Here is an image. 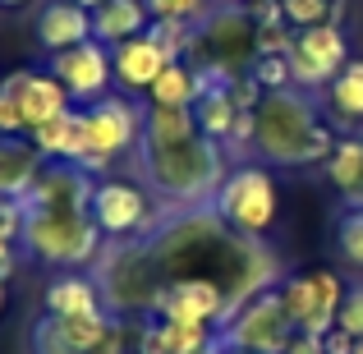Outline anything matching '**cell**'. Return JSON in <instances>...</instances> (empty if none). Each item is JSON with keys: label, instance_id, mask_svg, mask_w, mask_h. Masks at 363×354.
<instances>
[{"label": "cell", "instance_id": "cell-1", "mask_svg": "<svg viewBox=\"0 0 363 354\" xmlns=\"http://www.w3.org/2000/svg\"><path fill=\"white\" fill-rule=\"evenodd\" d=\"M97 175H88L74 161H46L37 184L28 189L23 203V248L46 267L60 272H83L106 253V235L97 231L88 212V198Z\"/></svg>", "mask_w": 363, "mask_h": 354}, {"label": "cell", "instance_id": "cell-2", "mask_svg": "<svg viewBox=\"0 0 363 354\" xmlns=\"http://www.w3.org/2000/svg\"><path fill=\"white\" fill-rule=\"evenodd\" d=\"M138 161L147 189L170 216L179 212H212L216 194H221L225 175V148L203 133H189L179 143H138Z\"/></svg>", "mask_w": 363, "mask_h": 354}, {"label": "cell", "instance_id": "cell-3", "mask_svg": "<svg viewBox=\"0 0 363 354\" xmlns=\"http://www.w3.org/2000/svg\"><path fill=\"white\" fill-rule=\"evenodd\" d=\"M253 161L262 166H327L331 148V129L322 124V106L308 92H267L253 111Z\"/></svg>", "mask_w": 363, "mask_h": 354}, {"label": "cell", "instance_id": "cell-4", "mask_svg": "<svg viewBox=\"0 0 363 354\" xmlns=\"http://www.w3.org/2000/svg\"><path fill=\"white\" fill-rule=\"evenodd\" d=\"M79 116H83V157H79V166L101 179V170H106L111 161H120L124 152H138L147 101L129 97V92H106V97L92 101V106H79Z\"/></svg>", "mask_w": 363, "mask_h": 354}, {"label": "cell", "instance_id": "cell-5", "mask_svg": "<svg viewBox=\"0 0 363 354\" xmlns=\"http://www.w3.org/2000/svg\"><path fill=\"white\" fill-rule=\"evenodd\" d=\"M212 212L221 216L235 235L262 239L276 226V212H281V194H276L272 170H267L262 161H240V166H230Z\"/></svg>", "mask_w": 363, "mask_h": 354}, {"label": "cell", "instance_id": "cell-6", "mask_svg": "<svg viewBox=\"0 0 363 354\" xmlns=\"http://www.w3.org/2000/svg\"><path fill=\"white\" fill-rule=\"evenodd\" d=\"M253 37H257V23L244 5H212V14L198 23V42H194L189 65L225 74V79H240V74H248V65L257 60Z\"/></svg>", "mask_w": 363, "mask_h": 354}, {"label": "cell", "instance_id": "cell-7", "mask_svg": "<svg viewBox=\"0 0 363 354\" xmlns=\"http://www.w3.org/2000/svg\"><path fill=\"white\" fill-rule=\"evenodd\" d=\"M88 212L97 221V231L106 239H138V235H157L161 231V212L152 189H143L138 179H120V175H101L92 184Z\"/></svg>", "mask_w": 363, "mask_h": 354}, {"label": "cell", "instance_id": "cell-8", "mask_svg": "<svg viewBox=\"0 0 363 354\" xmlns=\"http://www.w3.org/2000/svg\"><path fill=\"white\" fill-rule=\"evenodd\" d=\"M281 304L290 313L294 331H308V336H327L336 327L340 299H345V276L331 272V267H313V272H294L281 276Z\"/></svg>", "mask_w": 363, "mask_h": 354}, {"label": "cell", "instance_id": "cell-9", "mask_svg": "<svg viewBox=\"0 0 363 354\" xmlns=\"http://www.w3.org/2000/svg\"><path fill=\"white\" fill-rule=\"evenodd\" d=\"M225 336L230 350H244V354H285L294 336V322L281 304V290H262L253 299H244L230 318L216 327Z\"/></svg>", "mask_w": 363, "mask_h": 354}, {"label": "cell", "instance_id": "cell-10", "mask_svg": "<svg viewBox=\"0 0 363 354\" xmlns=\"http://www.w3.org/2000/svg\"><path fill=\"white\" fill-rule=\"evenodd\" d=\"M285 65H290L294 88L318 92L336 79L350 65V37L340 23H313V28H294V42L285 51Z\"/></svg>", "mask_w": 363, "mask_h": 354}, {"label": "cell", "instance_id": "cell-11", "mask_svg": "<svg viewBox=\"0 0 363 354\" xmlns=\"http://www.w3.org/2000/svg\"><path fill=\"white\" fill-rule=\"evenodd\" d=\"M46 70L65 83V92L74 97V106H92L111 92L116 83V65H111V46L106 42H83V46H69V51H55L46 55Z\"/></svg>", "mask_w": 363, "mask_h": 354}, {"label": "cell", "instance_id": "cell-12", "mask_svg": "<svg viewBox=\"0 0 363 354\" xmlns=\"http://www.w3.org/2000/svg\"><path fill=\"white\" fill-rule=\"evenodd\" d=\"M152 318H170V322H198V327H221L230 318V299L216 281L207 276H179V281H166L161 290V304Z\"/></svg>", "mask_w": 363, "mask_h": 354}, {"label": "cell", "instance_id": "cell-13", "mask_svg": "<svg viewBox=\"0 0 363 354\" xmlns=\"http://www.w3.org/2000/svg\"><path fill=\"white\" fill-rule=\"evenodd\" d=\"M111 65H116V92H129V97H147V88L170 70V51L157 42L152 33L129 37V42L111 46Z\"/></svg>", "mask_w": 363, "mask_h": 354}, {"label": "cell", "instance_id": "cell-14", "mask_svg": "<svg viewBox=\"0 0 363 354\" xmlns=\"http://www.w3.org/2000/svg\"><path fill=\"white\" fill-rule=\"evenodd\" d=\"M9 79H14V88H18V106H23L28 133L42 129L46 120L65 116V111H74V97L65 92V83L55 79L51 70H18V74H9Z\"/></svg>", "mask_w": 363, "mask_h": 354}, {"label": "cell", "instance_id": "cell-15", "mask_svg": "<svg viewBox=\"0 0 363 354\" xmlns=\"http://www.w3.org/2000/svg\"><path fill=\"white\" fill-rule=\"evenodd\" d=\"M37 46L46 55L55 51H69V46H83L92 42V9L74 5V0H46L37 9Z\"/></svg>", "mask_w": 363, "mask_h": 354}, {"label": "cell", "instance_id": "cell-16", "mask_svg": "<svg viewBox=\"0 0 363 354\" xmlns=\"http://www.w3.org/2000/svg\"><path fill=\"white\" fill-rule=\"evenodd\" d=\"M42 152L28 143V133H0V198H23L42 175Z\"/></svg>", "mask_w": 363, "mask_h": 354}, {"label": "cell", "instance_id": "cell-17", "mask_svg": "<svg viewBox=\"0 0 363 354\" xmlns=\"http://www.w3.org/2000/svg\"><path fill=\"white\" fill-rule=\"evenodd\" d=\"M46 313L55 318H92V313H106V294L92 276L83 272H60L46 285Z\"/></svg>", "mask_w": 363, "mask_h": 354}, {"label": "cell", "instance_id": "cell-18", "mask_svg": "<svg viewBox=\"0 0 363 354\" xmlns=\"http://www.w3.org/2000/svg\"><path fill=\"white\" fill-rule=\"evenodd\" d=\"M152 23L157 18H152L147 0H106L101 9H92V37L106 46H120L129 37L152 33Z\"/></svg>", "mask_w": 363, "mask_h": 354}, {"label": "cell", "instance_id": "cell-19", "mask_svg": "<svg viewBox=\"0 0 363 354\" xmlns=\"http://www.w3.org/2000/svg\"><path fill=\"white\" fill-rule=\"evenodd\" d=\"M322 170H327L331 189L345 198V207H363V138L359 133H340Z\"/></svg>", "mask_w": 363, "mask_h": 354}, {"label": "cell", "instance_id": "cell-20", "mask_svg": "<svg viewBox=\"0 0 363 354\" xmlns=\"http://www.w3.org/2000/svg\"><path fill=\"white\" fill-rule=\"evenodd\" d=\"M28 143L42 152V161H74V166H79V157H83V116H79V106L55 116V120H46L42 129H33Z\"/></svg>", "mask_w": 363, "mask_h": 354}, {"label": "cell", "instance_id": "cell-21", "mask_svg": "<svg viewBox=\"0 0 363 354\" xmlns=\"http://www.w3.org/2000/svg\"><path fill=\"white\" fill-rule=\"evenodd\" d=\"M203 97V79L189 60H175L157 83L147 88V106H166V111H194V101Z\"/></svg>", "mask_w": 363, "mask_h": 354}, {"label": "cell", "instance_id": "cell-22", "mask_svg": "<svg viewBox=\"0 0 363 354\" xmlns=\"http://www.w3.org/2000/svg\"><path fill=\"white\" fill-rule=\"evenodd\" d=\"M322 101L340 124H359L363 120V60H350L336 79L322 88Z\"/></svg>", "mask_w": 363, "mask_h": 354}, {"label": "cell", "instance_id": "cell-23", "mask_svg": "<svg viewBox=\"0 0 363 354\" xmlns=\"http://www.w3.org/2000/svg\"><path fill=\"white\" fill-rule=\"evenodd\" d=\"M194 120H198V133H203V138H212V143H221V148H225L235 120H240V106L230 101V92H225V88H212V92H203V97L194 101Z\"/></svg>", "mask_w": 363, "mask_h": 354}, {"label": "cell", "instance_id": "cell-24", "mask_svg": "<svg viewBox=\"0 0 363 354\" xmlns=\"http://www.w3.org/2000/svg\"><path fill=\"white\" fill-rule=\"evenodd\" d=\"M336 248L354 272H363V207H345L336 226Z\"/></svg>", "mask_w": 363, "mask_h": 354}, {"label": "cell", "instance_id": "cell-25", "mask_svg": "<svg viewBox=\"0 0 363 354\" xmlns=\"http://www.w3.org/2000/svg\"><path fill=\"white\" fill-rule=\"evenodd\" d=\"M157 23H203L212 14V0H147Z\"/></svg>", "mask_w": 363, "mask_h": 354}, {"label": "cell", "instance_id": "cell-26", "mask_svg": "<svg viewBox=\"0 0 363 354\" xmlns=\"http://www.w3.org/2000/svg\"><path fill=\"white\" fill-rule=\"evenodd\" d=\"M285 9V23L290 28H313V23H327L336 14V0H281Z\"/></svg>", "mask_w": 363, "mask_h": 354}, {"label": "cell", "instance_id": "cell-27", "mask_svg": "<svg viewBox=\"0 0 363 354\" xmlns=\"http://www.w3.org/2000/svg\"><path fill=\"white\" fill-rule=\"evenodd\" d=\"M248 74L257 79V88H262V92L294 88V79H290V65H285V55H257V60L248 65Z\"/></svg>", "mask_w": 363, "mask_h": 354}, {"label": "cell", "instance_id": "cell-28", "mask_svg": "<svg viewBox=\"0 0 363 354\" xmlns=\"http://www.w3.org/2000/svg\"><path fill=\"white\" fill-rule=\"evenodd\" d=\"M161 331H166V350L170 354H189L194 345H203L216 327H198V322H170V318H161Z\"/></svg>", "mask_w": 363, "mask_h": 354}, {"label": "cell", "instance_id": "cell-29", "mask_svg": "<svg viewBox=\"0 0 363 354\" xmlns=\"http://www.w3.org/2000/svg\"><path fill=\"white\" fill-rule=\"evenodd\" d=\"M33 354H79V350L69 345V336L60 331V322L46 313V318L33 322Z\"/></svg>", "mask_w": 363, "mask_h": 354}, {"label": "cell", "instance_id": "cell-30", "mask_svg": "<svg viewBox=\"0 0 363 354\" xmlns=\"http://www.w3.org/2000/svg\"><path fill=\"white\" fill-rule=\"evenodd\" d=\"M336 327L350 331L354 341H363V281H350V285H345V299H340Z\"/></svg>", "mask_w": 363, "mask_h": 354}, {"label": "cell", "instance_id": "cell-31", "mask_svg": "<svg viewBox=\"0 0 363 354\" xmlns=\"http://www.w3.org/2000/svg\"><path fill=\"white\" fill-rule=\"evenodd\" d=\"M0 133H28L23 124V106H18V88L14 79L0 83Z\"/></svg>", "mask_w": 363, "mask_h": 354}, {"label": "cell", "instance_id": "cell-32", "mask_svg": "<svg viewBox=\"0 0 363 354\" xmlns=\"http://www.w3.org/2000/svg\"><path fill=\"white\" fill-rule=\"evenodd\" d=\"M290 42H294V28L290 23H272V28L257 23V37H253L257 55H285V51H290Z\"/></svg>", "mask_w": 363, "mask_h": 354}, {"label": "cell", "instance_id": "cell-33", "mask_svg": "<svg viewBox=\"0 0 363 354\" xmlns=\"http://www.w3.org/2000/svg\"><path fill=\"white\" fill-rule=\"evenodd\" d=\"M248 14H253V23L272 28V23H285V9L281 0H257V5H248Z\"/></svg>", "mask_w": 363, "mask_h": 354}, {"label": "cell", "instance_id": "cell-34", "mask_svg": "<svg viewBox=\"0 0 363 354\" xmlns=\"http://www.w3.org/2000/svg\"><path fill=\"white\" fill-rule=\"evenodd\" d=\"M322 354H354V336L340 327H331L327 336H322Z\"/></svg>", "mask_w": 363, "mask_h": 354}, {"label": "cell", "instance_id": "cell-35", "mask_svg": "<svg viewBox=\"0 0 363 354\" xmlns=\"http://www.w3.org/2000/svg\"><path fill=\"white\" fill-rule=\"evenodd\" d=\"M285 354H322V336H308V331H294Z\"/></svg>", "mask_w": 363, "mask_h": 354}, {"label": "cell", "instance_id": "cell-36", "mask_svg": "<svg viewBox=\"0 0 363 354\" xmlns=\"http://www.w3.org/2000/svg\"><path fill=\"white\" fill-rule=\"evenodd\" d=\"M92 354H129V350H124V318H116V331H111Z\"/></svg>", "mask_w": 363, "mask_h": 354}, {"label": "cell", "instance_id": "cell-37", "mask_svg": "<svg viewBox=\"0 0 363 354\" xmlns=\"http://www.w3.org/2000/svg\"><path fill=\"white\" fill-rule=\"evenodd\" d=\"M189 354H230V345H225V336H221V331H212V336H207L203 345H194Z\"/></svg>", "mask_w": 363, "mask_h": 354}, {"label": "cell", "instance_id": "cell-38", "mask_svg": "<svg viewBox=\"0 0 363 354\" xmlns=\"http://www.w3.org/2000/svg\"><path fill=\"white\" fill-rule=\"evenodd\" d=\"M74 5H83V9H101L106 0H74Z\"/></svg>", "mask_w": 363, "mask_h": 354}, {"label": "cell", "instance_id": "cell-39", "mask_svg": "<svg viewBox=\"0 0 363 354\" xmlns=\"http://www.w3.org/2000/svg\"><path fill=\"white\" fill-rule=\"evenodd\" d=\"M18 5H28V0H0V9H18Z\"/></svg>", "mask_w": 363, "mask_h": 354}, {"label": "cell", "instance_id": "cell-40", "mask_svg": "<svg viewBox=\"0 0 363 354\" xmlns=\"http://www.w3.org/2000/svg\"><path fill=\"white\" fill-rule=\"evenodd\" d=\"M5 299H9V294H5V276H0V309H5Z\"/></svg>", "mask_w": 363, "mask_h": 354}, {"label": "cell", "instance_id": "cell-41", "mask_svg": "<svg viewBox=\"0 0 363 354\" xmlns=\"http://www.w3.org/2000/svg\"><path fill=\"white\" fill-rule=\"evenodd\" d=\"M354 354H363V341H354Z\"/></svg>", "mask_w": 363, "mask_h": 354}, {"label": "cell", "instance_id": "cell-42", "mask_svg": "<svg viewBox=\"0 0 363 354\" xmlns=\"http://www.w3.org/2000/svg\"><path fill=\"white\" fill-rule=\"evenodd\" d=\"M244 5H257V0H244Z\"/></svg>", "mask_w": 363, "mask_h": 354}, {"label": "cell", "instance_id": "cell-43", "mask_svg": "<svg viewBox=\"0 0 363 354\" xmlns=\"http://www.w3.org/2000/svg\"><path fill=\"white\" fill-rule=\"evenodd\" d=\"M230 354H244V350H230Z\"/></svg>", "mask_w": 363, "mask_h": 354}]
</instances>
